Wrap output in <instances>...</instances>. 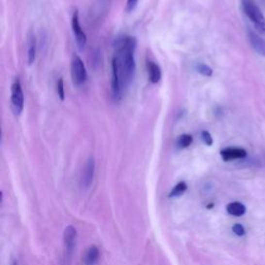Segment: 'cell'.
Listing matches in <instances>:
<instances>
[{
	"instance_id": "obj_14",
	"label": "cell",
	"mask_w": 265,
	"mask_h": 265,
	"mask_svg": "<svg viewBox=\"0 0 265 265\" xmlns=\"http://www.w3.org/2000/svg\"><path fill=\"white\" fill-rule=\"evenodd\" d=\"M36 56V40L35 37L33 35L30 37L29 46H28V53H27V61L28 65L31 66L35 60Z\"/></svg>"
},
{
	"instance_id": "obj_5",
	"label": "cell",
	"mask_w": 265,
	"mask_h": 265,
	"mask_svg": "<svg viewBox=\"0 0 265 265\" xmlns=\"http://www.w3.org/2000/svg\"><path fill=\"white\" fill-rule=\"evenodd\" d=\"M71 73L74 84L76 86H81L87 79V71L80 56L74 55L71 65Z\"/></svg>"
},
{
	"instance_id": "obj_10",
	"label": "cell",
	"mask_w": 265,
	"mask_h": 265,
	"mask_svg": "<svg viewBox=\"0 0 265 265\" xmlns=\"http://www.w3.org/2000/svg\"><path fill=\"white\" fill-rule=\"evenodd\" d=\"M248 38L253 46L255 51L259 54V55L265 56V38L261 37V34L256 33L254 31H248Z\"/></svg>"
},
{
	"instance_id": "obj_22",
	"label": "cell",
	"mask_w": 265,
	"mask_h": 265,
	"mask_svg": "<svg viewBox=\"0 0 265 265\" xmlns=\"http://www.w3.org/2000/svg\"><path fill=\"white\" fill-rule=\"evenodd\" d=\"M12 265H18V262H17V261H14Z\"/></svg>"
},
{
	"instance_id": "obj_19",
	"label": "cell",
	"mask_w": 265,
	"mask_h": 265,
	"mask_svg": "<svg viewBox=\"0 0 265 265\" xmlns=\"http://www.w3.org/2000/svg\"><path fill=\"white\" fill-rule=\"evenodd\" d=\"M201 137H202V140H203V142L208 145V146H212L213 143H214V139L212 137V135H210V132H207V131H203L201 132Z\"/></svg>"
},
{
	"instance_id": "obj_1",
	"label": "cell",
	"mask_w": 265,
	"mask_h": 265,
	"mask_svg": "<svg viewBox=\"0 0 265 265\" xmlns=\"http://www.w3.org/2000/svg\"><path fill=\"white\" fill-rule=\"evenodd\" d=\"M115 48L116 52L113 58L117 62L122 89H127L135 77L137 41L132 36H122L116 41Z\"/></svg>"
},
{
	"instance_id": "obj_12",
	"label": "cell",
	"mask_w": 265,
	"mask_h": 265,
	"mask_svg": "<svg viewBox=\"0 0 265 265\" xmlns=\"http://www.w3.org/2000/svg\"><path fill=\"white\" fill-rule=\"evenodd\" d=\"M99 259V250L97 246H91L87 248L83 257L84 265H97Z\"/></svg>"
},
{
	"instance_id": "obj_3",
	"label": "cell",
	"mask_w": 265,
	"mask_h": 265,
	"mask_svg": "<svg viewBox=\"0 0 265 265\" xmlns=\"http://www.w3.org/2000/svg\"><path fill=\"white\" fill-rule=\"evenodd\" d=\"M77 241V230L73 226H67L64 232V260L65 265H69L74 255Z\"/></svg>"
},
{
	"instance_id": "obj_17",
	"label": "cell",
	"mask_w": 265,
	"mask_h": 265,
	"mask_svg": "<svg viewBox=\"0 0 265 265\" xmlns=\"http://www.w3.org/2000/svg\"><path fill=\"white\" fill-rule=\"evenodd\" d=\"M196 68H197L198 73H200L201 75H203L205 77H210V76L213 75V73H214L213 68L210 67V66H208L205 64H198L197 66H196Z\"/></svg>"
},
{
	"instance_id": "obj_18",
	"label": "cell",
	"mask_w": 265,
	"mask_h": 265,
	"mask_svg": "<svg viewBox=\"0 0 265 265\" xmlns=\"http://www.w3.org/2000/svg\"><path fill=\"white\" fill-rule=\"evenodd\" d=\"M56 90H57V95L61 100H65L66 99V92H65V83L64 79L62 78H59L57 84H56Z\"/></svg>"
},
{
	"instance_id": "obj_13",
	"label": "cell",
	"mask_w": 265,
	"mask_h": 265,
	"mask_svg": "<svg viewBox=\"0 0 265 265\" xmlns=\"http://www.w3.org/2000/svg\"><path fill=\"white\" fill-rule=\"evenodd\" d=\"M226 209H227V213L229 215L234 216H241L247 212L246 206L243 203H240V202H231V203L227 205Z\"/></svg>"
},
{
	"instance_id": "obj_2",
	"label": "cell",
	"mask_w": 265,
	"mask_h": 265,
	"mask_svg": "<svg viewBox=\"0 0 265 265\" xmlns=\"http://www.w3.org/2000/svg\"><path fill=\"white\" fill-rule=\"evenodd\" d=\"M241 3L246 16L253 23L257 33L265 36V17L259 6L253 0H241Z\"/></svg>"
},
{
	"instance_id": "obj_4",
	"label": "cell",
	"mask_w": 265,
	"mask_h": 265,
	"mask_svg": "<svg viewBox=\"0 0 265 265\" xmlns=\"http://www.w3.org/2000/svg\"><path fill=\"white\" fill-rule=\"evenodd\" d=\"M11 103L12 108L14 110V113L16 115H20L24 109V92H23L21 83L17 78L12 85V90H11Z\"/></svg>"
},
{
	"instance_id": "obj_20",
	"label": "cell",
	"mask_w": 265,
	"mask_h": 265,
	"mask_svg": "<svg viewBox=\"0 0 265 265\" xmlns=\"http://www.w3.org/2000/svg\"><path fill=\"white\" fill-rule=\"evenodd\" d=\"M232 231L234 232L237 236H244L246 234V230L244 228V226L240 224H235L234 226H233Z\"/></svg>"
},
{
	"instance_id": "obj_11",
	"label": "cell",
	"mask_w": 265,
	"mask_h": 265,
	"mask_svg": "<svg viewBox=\"0 0 265 265\" xmlns=\"http://www.w3.org/2000/svg\"><path fill=\"white\" fill-rule=\"evenodd\" d=\"M147 71H148V78L152 84H157L162 79V71L159 65L155 64L153 61L147 62Z\"/></svg>"
},
{
	"instance_id": "obj_16",
	"label": "cell",
	"mask_w": 265,
	"mask_h": 265,
	"mask_svg": "<svg viewBox=\"0 0 265 265\" xmlns=\"http://www.w3.org/2000/svg\"><path fill=\"white\" fill-rule=\"evenodd\" d=\"M193 142V137L192 135L189 134H183L182 136H179L177 139V145L179 148H186L189 147Z\"/></svg>"
},
{
	"instance_id": "obj_6",
	"label": "cell",
	"mask_w": 265,
	"mask_h": 265,
	"mask_svg": "<svg viewBox=\"0 0 265 265\" xmlns=\"http://www.w3.org/2000/svg\"><path fill=\"white\" fill-rule=\"evenodd\" d=\"M111 90L113 98L118 100L121 98L122 95V85L120 80V75L118 71V66L117 62L113 58L112 59V79H111Z\"/></svg>"
},
{
	"instance_id": "obj_9",
	"label": "cell",
	"mask_w": 265,
	"mask_h": 265,
	"mask_svg": "<svg viewBox=\"0 0 265 265\" xmlns=\"http://www.w3.org/2000/svg\"><path fill=\"white\" fill-rule=\"evenodd\" d=\"M221 157L223 161L230 162L234 160L245 159L247 157V150L240 147H227L221 150Z\"/></svg>"
},
{
	"instance_id": "obj_8",
	"label": "cell",
	"mask_w": 265,
	"mask_h": 265,
	"mask_svg": "<svg viewBox=\"0 0 265 265\" xmlns=\"http://www.w3.org/2000/svg\"><path fill=\"white\" fill-rule=\"evenodd\" d=\"M72 28H73V33L76 38V42L79 46L80 49H83L85 45L87 43V37L86 34L83 31L81 25H80V21H79V14H78V11L74 12L73 18H72Z\"/></svg>"
},
{
	"instance_id": "obj_15",
	"label": "cell",
	"mask_w": 265,
	"mask_h": 265,
	"mask_svg": "<svg viewBox=\"0 0 265 265\" xmlns=\"http://www.w3.org/2000/svg\"><path fill=\"white\" fill-rule=\"evenodd\" d=\"M186 190H188V185L184 182H178L174 188L171 190V192L169 193V198H176V197H181L182 195H183Z\"/></svg>"
},
{
	"instance_id": "obj_7",
	"label": "cell",
	"mask_w": 265,
	"mask_h": 265,
	"mask_svg": "<svg viewBox=\"0 0 265 265\" xmlns=\"http://www.w3.org/2000/svg\"><path fill=\"white\" fill-rule=\"evenodd\" d=\"M95 172H96V161L93 157H90L86 164H85V167L82 173L81 178V185L83 189H88L89 186L92 184L93 178H95Z\"/></svg>"
},
{
	"instance_id": "obj_21",
	"label": "cell",
	"mask_w": 265,
	"mask_h": 265,
	"mask_svg": "<svg viewBox=\"0 0 265 265\" xmlns=\"http://www.w3.org/2000/svg\"><path fill=\"white\" fill-rule=\"evenodd\" d=\"M137 3H138V0H128V2H127V11L129 13L134 11L135 7L137 6Z\"/></svg>"
}]
</instances>
